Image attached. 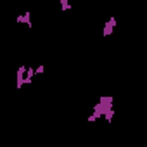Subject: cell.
Masks as SVG:
<instances>
[{"mask_svg":"<svg viewBox=\"0 0 147 147\" xmlns=\"http://www.w3.org/2000/svg\"><path fill=\"white\" fill-rule=\"evenodd\" d=\"M16 21H18V23H24L28 28H31V26H33V23H31V12H30V11H26L24 14L16 16Z\"/></svg>","mask_w":147,"mask_h":147,"instance_id":"1","label":"cell"},{"mask_svg":"<svg viewBox=\"0 0 147 147\" xmlns=\"http://www.w3.org/2000/svg\"><path fill=\"white\" fill-rule=\"evenodd\" d=\"M43 71H45V66H43V64H40V66H36V67H35V75H36V73H38V75H42Z\"/></svg>","mask_w":147,"mask_h":147,"instance_id":"4","label":"cell"},{"mask_svg":"<svg viewBox=\"0 0 147 147\" xmlns=\"http://www.w3.org/2000/svg\"><path fill=\"white\" fill-rule=\"evenodd\" d=\"M61 9H62V11H69V9H71L69 0H61Z\"/></svg>","mask_w":147,"mask_h":147,"instance_id":"3","label":"cell"},{"mask_svg":"<svg viewBox=\"0 0 147 147\" xmlns=\"http://www.w3.org/2000/svg\"><path fill=\"white\" fill-rule=\"evenodd\" d=\"M116 26V19L114 18H111L107 23H106V26H104V30H102V33H104V36H109L111 33H113V28Z\"/></svg>","mask_w":147,"mask_h":147,"instance_id":"2","label":"cell"}]
</instances>
